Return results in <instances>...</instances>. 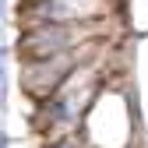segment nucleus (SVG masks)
Masks as SVG:
<instances>
[{"mask_svg":"<svg viewBox=\"0 0 148 148\" xmlns=\"http://www.w3.org/2000/svg\"><path fill=\"white\" fill-rule=\"evenodd\" d=\"M99 21H74V25H35L25 28L18 35V57L21 64L32 60H49V57H60V53H71L78 46H88L92 35H95Z\"/></svg>","mask_w":148,"mask_h":148,"instance_id":"1","label":"nucleus"},{"mask_svg":"<svg viewBox=\"0 0 148 148\" xmlns=\"http://www.w3.org/2000/svg\"><path fill=\"white\" fill-rule=\"evenodd\" d=\"M92 49H95V42L88 46H78L71 53H60V57H49V60H32V64H21V74H18V85H21V92L35 102L42 106L46 99L57 95V88L71 78L78 67H85V60L92 57Z\"/></svg>","mask_w":148,"mask_h":148,"instance_id":"2","label":"nucleus"},{"mask_svg":"<svg viewBox=\"0 0 148 148\" xmlns=\"http://www.w3.org/2000/svg\"><path fill=\"white\" fill-rule=\"evenodd\" d=\"M0 148H11V138L7 134H0Z\"/></svg>","mask_w":148,"mask_h":148,"instance_id":"3","label":"nucleus"},{"mask_svg":"<svg viewBox=\"0 0 148 148\" xmlns=\"http://www.w3.org/2000/svg\"><path fill=\"white\" fill-rule=\"evenodd\" d=\"M0 14H4V0H0Z\"/></svg>","mask_w":148,"mask_h":148,"instance_id":"4","label":"nucleus"}]
</instances>
